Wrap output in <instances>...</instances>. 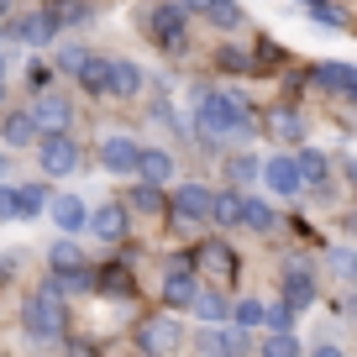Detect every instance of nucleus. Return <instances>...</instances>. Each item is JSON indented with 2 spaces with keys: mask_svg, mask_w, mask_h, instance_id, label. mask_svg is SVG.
Here are the masks:
<instances>
[{
  "mask_svg": "<svg viewBox=\"0 0 357 357\" xmlns=\"http://www.w3.org/2000/svg\"><path fill=\"white\" fill-rule=\"evenodd\" d=\"M195 132H200L205 147H221V142H242L247 132H252V105L242 100V95H231V89H211V95H200V111H195Z\"/></svg>",
  "mask_w": 357,
  "mask_h": 357,
  "instance_id": "1",
  "label": "nucleus"
},
{
  "mask_svg": "<svg viewBox=\"0 0 357 357\" xmlns=\"http://www.w3.org/2000/svg\"><path fill=\"white\" fill-rule=\"evenodd\" d=\"M22 326L37 336V342H53V336H63V326H68L63 294H58L53 284H43L37 294H26V300H22Z\"/></svg>",
  "mask_w": 357,
  "mask_h": 357,
  "instance_id": "2",
  "label": "nucleus"
},
{
  "mask_svg": "<svg viewBox=\"0 0 357 357\" xmlns=\"http://www.w3.org/2000/svg\"><path fill=\"white\" fill-rule=\"evenodd\" d=\"M142 26L163 53H184V47H190V11H178L174 0H168V6H153Z\"/></svg>",
  "mask_w": 357,
  "mask_h": 357,
  "instance_id": "3",
  "label": "nucleus"
},
{
  "mask_svg": "<svg viewBox=\"0 0 357 357\" xmlns=\"http://www.w3.org/2000/svg\"><path fill=\"white\" fill-rule=\"evenodd\" d=\"M37 163H43V174L68 178L79 168V142L68 132H43V137H37Z\"/></svg>",
  "mask_w": 357,
  "mask_h": 357,
  "instance_id": "4",
  "label": "nucleus"
},
{
  "mask_svg": "<svg viewBox=\"0 0 357 357\" xmlns=\"http://www.w3.org/2000/svg\"><path fill=\"white\" fill-rule=\"evenodd\" d=\"M163 211H174V226H200V221H211V190L190 178L174 195H163Z\"/></svg>",
  "mask_w": 357,
  "mask_h": 357,
  "instance_id": "5",
  "label": "nucleus"
},
{
  "mask_svg": "<svg viewBox=\"0 0 357 357\" xmlns=\"http://www.w3.org/2000/svg\"><path fill=\"white\" fill-rule=\"evenodd\" d=\"M190 268H195V279H236V252H231V242L211 236V242L195 247Z\"/></svg>",
  "mask_w": 357,
  "mask_h": 357,
  "instance_id": "6",
  "label": "nucleus"
},
{
  "mask_svg": "<svg viewBox=\"0 0 357 357\" xmlns=\"http://www.w3.org/2000/svg\"><path fill=\"white\" fill-rule=\"evenodd\" d=\"M137 342H142L147 357H168L178 342H184V326H178L174 315H147V321L137 326Z\"/></svg>",
  "mask_w": 357,
  "mask_h": 357,
  "instance_id": "7",
  "label": "nucleus"
},
{
  "mask_svg": "<svg viewBox=\"0 0 357 357\" xmlns=\"http://www.w3.org/2000/svg\"><path fill=\"white\" fill-rule=\"evenodd\" d=\"M257 174H263V184L279 195V200H300V195H305L300 168H294V158H284V153H273L268 163H257Z\"/></svg>",
  "mask_w": 357,
  "mask_h": 357,
  "instance_id": "8",
  "label": "nucleus"
},
{
  "mask_svg": "<svg viewBox=\"0 0 357 357\" xmlns=\"http://www.w3.org/2000/svg\"><path fill=\"white\" fill-rule=\"evenodd\" d=\"M47 205V190L43 184H0V215L6 221H26Z\"/></svg>",
  "mask_w": 357,
  "mask_h": 357,
  "instance_id": "9",
  "label": "nucleus"
},
{
  "mask_svg": "<svg viewBox=\"0 0 357 357\" xmlns=\"http://www.w3.org/2000/svg\"><path fill=\"white\" fill-rule=\"evenodd\" d=\"M195 268H190V257H174L168 263V273H163V305L168 310H190V300H195Z\"/></svg>",
  "mask_w": 357,
  "mask_h": 357,
  "instance_id": "10",
  "label": "nucleus"
},
{
  "mask_svg": "<svg viewBox=\"0 0 357 357\" xmlns=\"http://www.w3.org/2000/svg\"><path fill=\"white\" fill-rule=\"evenodd\" d=\"M26 116H32L37 137H43V132H68V121H74V105H68L63 95H37V105H32Z\"/></svg>",
  "mask_w": 357,
  "mask_h": 357,
  "instance_id": "11",
  "label": "nucleus"
},
{
  "mask_svg": "<svg viewBox=\"0 0 357 357\" xmlns=\"http://www.w3.org/2000/svg\"><path fill=\"white\" fill-rule=\"evenodd\" d=\"M137 153H142V142H132V137H121V132L100 137V168H105V174H132Z\"/></svg>",
  "mask_w": 357,
  "mask_h": 357,
  "instance_id": "12",
  "label": "nucleus"
},
{
  "mask_svg": "<svg viewBox=\"0 0 357 357\" xmlns=\"http://www.w3.org/2000/svg\"><path fill=\"white\" fill-rule=\"evenodd\" d=\"M310 84L326 89V95L352 100V95H357V68H352V63H315V68H310Z\"/></svg>",
  "mask_w": 357,
  "mask_h": 357,
  "instance_id": "13",
  "label": "nucleus"
},
{
  "mask_svg": "<svg viewBox=\"0 0 357 357\" xmlns=\"http://www.w3.org/2000/svg\"><path fill=\"white\" fill-rule=\"evenodd\" d=\"M43 211L58 221V231H63V236H79V231H84V215H89L79 195H47V205H43Z\"/></svg>",
  "mask_w": 357,
  "mask_h": 357,
  "instance_id": "14",
  "label": "nucleus"
},
{
  "mask_svg": "<svg viewBox=\"0 0 357 357\" xmlns=\"http://www.w3.org/2000/svg\"><path fill=\"white\" fill-rule=\"evenodd\" d=\"M84 226L100 236V242H126V205L121 200H105L95 215H84Z\"/></svg>",
  "mask_w": 357,
  "mask_h": 357,
  "instance_id": "15",
  "label": "nucleus"
},
{
  "mask_svg": "<svg viewBox=\"0 0 357 357\" xmlns=\"http://www.w3.org/2000/svg\"><path fill=\"white\" fill-rule=\"evenodd\" d=\"M137 89H142V68H137L132 58H111V74H105V95H116V100H132Z\"/></svg>",
  "mask_w": 357,
  "mask_h": 357,
  "instance_id": "16",
  "label": "nucleus"
},
{
  "mask_svg": "<svg viewBox=\"0 0 357 357\" xmlns=\"http://www.w3.org/2000/svg\"><path fill=\"white\" fill-rule=\"evenodd\" d=\"M11 32H16V43H26V47H47L58 26H53V16H47V11H26Z\"/></svg>",
  "mask_w": 357,
  "mask_h": 357,
  "instance_id": "17",
  "label": "nucleus"
},
{
  "mask_svg": "<svg viewBox=\"0 0 357 357\" xmlns=\"http://www.w3.org/2000/svg\"><path fill=\"white\" fill-rule=\"evenodd\" d=\"M242 226H247V231H257V236H273V231H279V211H273L268 200L242 195Z\"/></svg>",
  "mask_w": 357,
  "mask_h": 357,
  "instance_id": "18",
  "label": "nucleus"
},
{
  "mask_svg": "<svg viewBox=\"0 0 357 357\" xmlns=\"http://www.w3.org/2000/svg\"><path fill=\"white\" fill-rule=\"evenodd\" d=\"M284 305H289V310H310L315 305V279L305 268H289V273H284Z\"/></svg>",
  "mask_w": 357,
  "mask_h": 357,
  "instance_id": "19",
  "label": "nucleus"
},
{
  "mask_svg": "<svg viewBox=\"0 0 357 357\" xmlns=\"http://www.w3.org/2000/svg\"><path fill=\"white\" fill-rule=\"evenodd\" d=\"M132 174H142L147 184H168V174H174V158L163 153V147H142L137 153V168Z\"/></svg>",
  "mask_w": 357,
  "mask_h": 357,
  "instance_id": "20",
  "label": "nucleus"
},
{
  "mask_svg": "<svg viewBox=\"0 0 357 357\" xmlns=\"http://www.w3.org/2000/svg\"><path fill=\"white\" fill-rule=\"evenodd\" d=\"M268 137H284V142H300L305 137V116L294 105H279V111H268Z\"/></svg>",
  "mask_w": 357,
  "mask_h": 357,
  "instance_id": "21",
  "label": "nucleus"
},
{
  "mask_svg": "<svg viewBox=\"0 0 357 357\" xmlns=\"http://www.w3.org/2000/svg\"><path fill=\"white\" fill-rule=\"evenodd\" d=\"M105 74H111V58H95V53H84V63L74 68V79L84 84V95H105Z\"/></svg>",
  "mask_w": 357,
  "mask_h": 357,
  "instance_id": "22",
  "label": "nucleus"
},
{
  "mask_svg": "<svg viewBox=\"0 0 357 357\" xmlns=\"http://www.w3.org/2000/svg\"><path fill=\"white\" fill-rule=\"evenodd\" d=\"M211 221L226 226V231H231V226H242V195H236V190L211 195Z\"/></svg>",
  "mask_w": 357,
  "mask_h": 357,
  "instance_id": "23",
  "label": "nucleus"
},
{
  "mask_svg": "<svg viewBox=\"0 0 357 357\" xmlns=\"http://www.w3.org/2000/svg\"><path fill=\"white\" fill-rule=\"evenodd\" d=\"M294 168H300L305 190H310V184H315V190H321V184H326V174H331V163H326V153H315V147H305V153L294 158Z\"/></svg>",
  "mask_w": 357,
  "mask_h": 357,
  "instance_id": "24",
  "label": "nucleus"
},
{
  "mask_svg": "<svg viewBox=\"0 0 357 357\" xmlns=\"http://www.w3.org/2000/svg\"><path fill=\"white\" fill-rule=\"evenodd\" d=\"M190 310H195V321H205V326H221L226 321V300H221V294H211V289H195Z\"/></svg>",
  "mask_w": 357,
  "mask_h": 357,
  "instance_id": "25",
  "label": "nucleus"
},
{
  "mask_svg": "<svg viewBox=\"0 0 357 357\" xmlns=\"http://www.w3.org/2000/svg\"><path fill=\"white\" fill-rule=\"evenodd\" d=\"M47 16H53V26H84L95 11H89L84 0H53V6H47Z\"/></svg>",
  "mask_w": 357,
  "mask_h": 357,
  "instance_id": "26",
  "label": "nucleus"
},
{
  "mask_svg": "<svg viewBox=\"0 0 357 357\" xmlns=\"http://www.w3.org/2000/svg\"><path fill=\"white\" fill-rule=\"evenodd\" d=\"M126 205H132V211H142V215H163V184H137L132 195H126Z\"/></svg>",
  "mask_w": 357,
  "mask_h": 357,
  "instance_id": "27",
  "label": "nucleus"
},
{
  "mask_svg": "<svg viewBox=\"0 0 357 357\" xmlns=\"http://www.w3.org/2000/svg\"><path fill=\"white\" fill-rule=\"evenodd\" d=\"M89 289H100V294H116V300H126V294H132V273H126V268H100Z\"/></svg>",
  "mask_w": 357,
  "mask_h": 357,
  "instance_id": "28",
  "label": "nucleus"
},
{
  "mask_svg": "<svg viewBox=\"0 0 357 357\" xmlns=\"http://www.w3.org/2000/svg\"><path fill=\"white\" fill-rule=\"evenodd\" d=\"M6 147H26V142H37V126H32V116L26 111H16V116H6Z\"/></svg>",
  "mask_w": 357,
  "mask_h": 357,
  "instance_id": "29",
  "label": "nucleus"
},
{
  "mask_svg": "<svg viewBox=\"0 0 357 357\" xmlns=\"http://www.w3.org/2000/svg\"><path fill=\"white\" fill-rule=\"evenodd\" d=\"M47 284H53L58 294H74V289H89V284H95V268H84V263H79V268H63V273H53V279H47Z\"/></svg>",
  "mask_w": 357,
  "mask_h": 357,
  "instance_id": "30",
  "label": "nucleus"
},
{
  "mask_svg": "<svg viewBox=\"0 0 357 357\" xmlns=\"http://www.w3.org/2000/svg\"><path fill=\"white\" fill-rule=\"evenodd\" d=\"M200 16H211V22H215V26H226V32H236V26L247 22V16H242V6H236V0H211V6H205Z\"/></svg>",
  "mask_w": 357,
  "mask_h": 357,
  "instance_id": "31",
  "label": "nucleus"
},
{
  "mask_svg": "<svg viewBox=\"0 0 357 357\" xmlns=\"http://www.w3.org/2000/svg\"><path fill=\"white\" fill-rule=\"evenodd\" d=\"M257 357H300V342H294V331H268V342L257 347Z\"/></svg>",
  "mask_w": 357,
  "mask_h": 357,
  "instance_id": "32",
  "label": "nucleus"
},
{
  "mask_svg": "<svg viewBox=\"0 0 357 357\" xmlns=\"http://www.w3.org/2000/svg\"><path fill=\"white\" fill-rule=\"evenodd\" d=\"M226 315H231V326H242V331H257V326H263V300H236Z\"/></svg>",
  "mask_w": 357,
  "mask_h": 357,
  "instance_id": "33",
  "label": "nucleus"
},
{
  "mask_svg": "<svg viewBox=\"0 0 357 357\" xmlns=\"http://www.w3.org/2000/svg\"><path fill=\"white\" fill-rule=\"evenodd\" d=\"M47 263H53V273H63V268H79L84 257H79V247L63 236V242H53V247H47Z\"/></svg>",
  "mask_w": 357,
  "mask_h": 357,
  "instance_id": "34",
  "label": "nucleus"
},
{
  "mask_svg": "<svg viewBox=\"0 0 357 357\" xmlns=\"http://www.w3.org/2000/svg\"><path fill=\"white\" fill-rule=\"evenodd\" d=\"M215 68H226V74H252V53H242V47H221V53H215Z\"/></svg>",
  "mask_w": 357,
  "mask_h": 357,
  "instance_id": "35",
  "label": "nucleus"
},
{
  "mask_svg": "<svg viewBox=\"0 0 357 357\" xmlns=\"http://www.w3.org/2000/svg\"><path fill=\"white\" fill-rule=\"evenodd\" d=\"M263 326H268V331H294V310H289V305H263Z\"/></svg>",
  "mask_w": 357,
  "mask_h": 357,
  "instance_id": "36",
  "label": "nucleus"
},
{
  "mask_svg": "<svg viewBox=\"0 0 357 357\" xmlns=\"http://www.w3.org/2000/svg\"><path fill=\"white\" fill-rule=\"evenodd\" d=\"M221 347H226V357H247L252 352V336H247L242 326H231V331H221Z\"/></svg>",
  "mask_w": 357,
  "mask_h": 357,
  "instance_id": "37",
  "label": "nucleus"
},
{
  "mask_svg": "<svg viewBox=\"0 0 357 357\" xmlns=\"http://www.w3.org/2000/svg\"><path fill=\"white\" fill-rule=\"evenodd\" d=\"M315 22L331 26V32H347V11L342 6H326V0H315Z\"/></svg>",
  "mask_w": 357,
  "mask_h": 357,
  "instance_id": "38",
  "label": "nucleus"
},
{
  "mask_svg": "<svg viewBox=\"0 0 357 357\" xmlns=\"http://www.w3.org/2000/svg\"><path fill=\"white\" fill-rule=\"evenodd\" d=\"M79 63H84V47H79V43H63V53H58L53 68H58V74H74Z\"/></svg>",
  "mask_w": 357,
  "mask_h": 357,
  "instance_id": "39",
  "label": "nucleus"
},
{
  "mask_svg": "<svg viewBox=\"0 0 357 357\" xmlns=\"http://www.w3.org/2000/svg\"><path fill=\"white\" fill-rule=\"evenodd\" d=\"M195 357H226L221 331H200V342H195Z\"/></svg>",
  "mask_w": 357,
  "mask_h": 357,
  "instance_id": "40",
  "label": "nucleus"
},
{
  "mask_svg": "<svg viewBox=\"0 0 357 357\" xmlns=\"http://www.w3.org/2000/svg\"><path fill=\"white\" fill-rule=\"evenodd\" d=\"M226 174H231L236 184H242V178H252V174H257V163H252L247 153H236V158H226Z\"/></svg>",
  "mask_w": 357,
  "mask_h": 357,
  "instance_id": "41",
  "label": "nucleus"
},
{
  "mask_svg": "<svg viewBox=\"0 0 357 357\" xmlns=\"http://www.w3.org/2000/svg\"><path fill=\"white\" fill-rule=\"evenodd\" d=\"M174 6H178V11H190V16H195V11H205L211 0H174Z\"/></svg>",
  "mask_w": 357,
  "mask_h": 357,
  "instance_id": "42",
  "label": "nucleus"
},
{
  "mask_svg": "<svg viewBox=\"0 0 357 357\" xmlns=\"http://www.w3.org/2000/svg\"><path fill=\"white\" fill-rule=\"evenodd\" d=\"M315 357H347V352H342V347H331V342H326V347H315Z\"/></svg>",
  "mask_w": 357,
  "mask_h": 357,
  "instance_id": "43",
  "label": "nucleus"
},
{
  "mask_svg": "<svg viewBox=\"0 0 357 357\" xmlns=\"http://www.w3.org/2000/svg\"><path fill=\"white\" fill-rule=\"evenodd\" d=\"M6 68H11V58H6V53H0V74H6Z\"/></svg>",
  "mask_w": 357,
  "mask_h": 357,
  "instance_id": "44",
  "label": "nucleus"
},
{
  "mask_svg": "<svg viewBox=\"0 0 357 357\" xmlns=\"http://www.w3.org/2000/svg\"><path fill=\"white\" fill-rule=\"evenodd\" d=\"M6 11H11V0H0V16H6Z\"/></svg>",
  "mask_w": 357,
  "mask_h": 357,
  "instance_id": "45",
  "label": "nucleus"
},
{
  "mask_svg": "<svg viewBox=\"0 0 357 357\" xmlns=\"http://www.w3.org/2000/svg\"><path fill=\"white\" fill-rule=\"evenodd\" d=\"M0 178H6V153H0Z\"/></svg>",
  "mask_w": 357,
  "mask_h": 357,
  "instance_id": "46",
  "label": "nucleus"
},
{
  "mask_svg": "<svg viewBox=\"0 0 357 357\" xmlns=\"http://www.w3.org/2000/svg\"><path fill=\"white\" fill-rule=\"evenodd\" d=\"M0 100H6V79H0Z\"/></svg>",
  "mask_w": 357,
  "mask_h": 357,
  "instance_id": "47",
  "label": "nucleus"
},
{
  "mask_svg": "<svg viewBox=\"0 0 357 357\" xmlns=\"http://www.w3.org/2000/svg\"><path fill=\"white\" fill-rule=\"evenodd\" d=\"M305 6H315V0H305Z\"/></svg>",
  "mask_w": 357,
  "mask_h": 357,
  "instance_id": "48",
  "label": "nucleus"
}]
</instances>
